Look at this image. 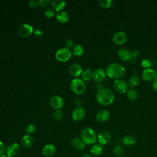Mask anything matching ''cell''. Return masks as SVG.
I'll return each instance as SVG.
<instances>
[{
    "instance_id": "cell-15",
    "label": "cell",
    "mask_w": 157,
    "mask_h": 157,
    "mask_svg": "<svg viewBox=\"0 0 157 157\" xmlns=\"http://www.w3.org/2000/svg\"><path fill=\"white\" fill-rule=\"evenodd\" d=\"M69 72L71 75H72L74 77H77L80 76L82 72L83 69L82 66L78 64V63H72L70 66H69Z\"/></svg>"
},
{
    "instance_id": "cell-40",
    "label": "cell",
    "mask_w": 157,
    "mask_h": 157,
    "mask_svg": "<svg viewBox=\"0 0 157 157\" xmlns=\"http://www.w3.org/2000/svg\"><path fill=\"white\" fill-rule=\"evenodd\" d=\"M74 103L75 105H76V106H77V107H80V105L82 104V101L78 98H77L74 99Z\"/></svg>"
},
{
    "instance_id": "cell-20",
    "label": "cell",
    "mask_w": 157,
    "mask_h": 157,
    "mask_svg": "<svg viewBox=\"0 0 157 157\" xmlns=\"http://www.w3.org/2000/svg\"><path fill=\"white\" fill-rule=\"evenodd\" d=\"M52 8L56 12L62 11L66 6V1L64 0H53L51 1Z\"/></svg>"
},
{
    "instance_id": "cell-14",
    "label": "cell",
    "mask_w": 157,
    "mask_h": 157,
    "mask_svg": "<svg viewBox=\"0 0 157 157\" xmlns=\"http://www.w3.org/2000/svg\"><path fill=\"white\" fill-rule=\"evenodd\" d=\"M117 56L121 61H127L132 58L131 52L128 48H121L117 52Z\"/></svg>"
},
{
    "instance_id": "cell-30",
    "label": "cell",
    "mask_w": 157,
    "mask_h": 157,
    "mask_svg": "<svg viewBox=\"0 0 157 157\" xmlns=\"http://www.w3.org/2000/svg\"><path fill=\"white\" fill-rule=\"evenodd\" d=\"M99 4L101 7L105 9H108L113 6V2L112 0H100Z\"/></svg>"
},
{
    "instance_id": "cell-1",
    "label": "cell",
    "mask_w": 157,
    "mask_h": 157,
    "mask_svg": "<svg viewBox=\"0 0 157 157\" xmlns=\"http://www.w3.org/2000/svg\"><path fill=\"white\" fill-rule=\"evenodd\" d=\"M114 99L115 95L109 88L100 89L96 94V101L102 105H109L113 102Z\"/></svg>"
},
{
    "instance_id": "cell-10",
    "label": "cell",
    "mask_w": 157,
    "mask_h": 157,
    "mask_svg": "<svg viewBox=\"0 0 157 157\" xmlns=\"http://www.w3.org/2000/svg\"><path fill=\"white\" fill-rule=\"evenodd\" d=\"M106 72L102 68H97L93 71L92 79L95 82H101L103 81L106 77Z\"/></svg>"
},
{
    "instance_id": "cell-28",
    "label": "cell",
    "mask_w": 157,
    "mask_h": 157,
    "mask_svg": "<svg viewBox=\"0 0 157 157\" xmlns=\"http://www.w3.org/2000/svg\"><path fill=\"white\" fill-rule=\"evenodd\" d=\"M124 148L121 144H117L113 149V153L115 156H121L124 153Z\"/></svg>"
},
{
    "instance_id": "cell-29",
    "label": "cell",
    "mask_w": 157,
    "mask_h": 157,
    "mask_svg": "<svg viewBox=\"0 0 157 157\" xmlns=\"http://www.w3.org/2000/svg\"><path fill=\"white\" fill-rule=\"evenodd\" d=\"M126 95L129 100L136 101L138 98V92L133 88H130L127 90Z\"/></svg>"
},
{
    "instance_id": "cell-21",
    "label": "cell",
    "mask_w": 157,
    "mask_h": 157,
    "mask_svg": "<svg viewBox=\"0 0 157 157\" xmlns=\"http://www.w3.org/2000/svg\"><path fill=\"white\" fill-rule=\"evenodd\" d=\"M71 144L74 148L79 151H83L86 147V145L83 143L82 139L78 137L73 138L71 140Z\"/></svg>"
},
{
    "instance_id": "cell-26",
    "label": "cell",
    "mask_w": 157,
    "mask_h": 157,
    "mask_svg": "<svg viewBox=\"0 0 157 157\" xmlns=\"http://www.w3.org/2000/svg\"><path fill=\"white\" fill-rule=\"evenodd\" d=\"M81 75L83 81L88 82L92 78L93 71L90 69H86L84 71H83Z\"/></svg>"
},
{
    "instance_id": "cell-35",
    "label": "cell",
    "mask_w": 157,
    "mask_h": 157,
    "mask_svg": "<svg viewBox=\"0 0 157 157\" xmlns=\"http://www.w3.org/2000/svg\"><path fill=\"white\" fill-rule=\"evenodd\" d=\"M74 41L72 39H70V38H68V39H66L64 41V45H65V47L66 48H71V47H73L74 45Z\"/></svg>"
},
{
    "instance_id": "cell-6",
    "label": "cell",
    "mask_w": 157,
    "mask_h": 157,
    "mask_svg": "<svg viewBox=\"0 0 157 157\" xmlns=\"http://www.w3.org/2000/svg\"><path fill=\"white\" fill-rule=\"evenodd\" d=\"M113 87L114 90L120 94L125 93L128 90L127 83L120 78L114 80L113 83Z\"/></svg>"
},
{
    "instance_id": "cell-45",
    "label": "cell",
    "mask_w": 157,
    "mask_h": 157,
    "mask_svg": "<svg viewBox=\"0 0 157 157\" xmlns=\"http://www.w3.org/2000/svg\"><path fill=\"white\" fill-rule=\"evenodd\" d=\"M120 157H128V156H123V155H122V156H120Z\"/></svg>"
},
{
    "instance_id": "cell-19",
    "label": "cell",
    "mask_w": 157,
    "mask_h": 157,
    "mask_svg": "<svg viewBox=\"0 0 157 157\" xmlns=\"http://www.w3.org/2000/svg\"><path fill=\"white\" fill-rule=\"evenodd\" d=\"M34 143V139L31 135L26 134L22 137L21 139V144L25 148H31Z\"/></svg>"
},
{
    "instance_id": "cell-33",
    "label": "cell",
    "mask_w": 157,
    "mask_h": 157,
    "mask_svg": "<svg viewBox=\"0 0 157 157\" xmlns=\"http://www.w3.org/2000/svg\"><path fill=\"white\" fill-rule=\"evenodd\" d=\"M55 15V10L53 9H47L45 11H44V15L45 17L48 18H50L52 17H53Z\"/></svg>"
},
{
    "instance_id": "cell-7",
    "label": "cell",
    "mask_w": 157,
    "mask_h": 157,
    "mask_svg": "<svg viewBox=\"0 0 157 157\" xmlns=\"http://www.w3.org/2000/svg\"><path fill=\"white\" fill-rule=\"evenodd\" d=\"M112 139V136L108 131H102L97 136V140L99 144L102 145H107L110 142Z\"/></svg>"
},
{
    "instance_id": "cell-24",
    "label": "cell",
    "mask_w": 157,
    "mask_h": 157,
    "mask_svg": "<svg viewBox=\"0 0 157 157\" xmlns=\"http://www.w3.org/2000/svg\"><path fill=\"white\" fill-rule=\"evenodd\" d=\"M56 18L61 23H65L69 20V15L67 12L64 11H60L57 12L56 15Z\"/></svg>"
},
{
    "instance_id": "cell-31",
    "label": "cell",
    "mask_w": 157,
    "mask_h": 157,
    "mask_svg": "<svg viewBox=\"0 0 157 157\" xmlns=\"http://www.w3.org/2000/svg\"><path fill=\"white\" fill-rule=\"evenodd\" d=\"M36 127L33 124H28L25 128V131L27 133V134H29V135L33 134L36 131Z\"/></svg>"
},
{
    "instance_id": "cell-9",
    "label": "cell",
    "mask_w": 157,
    "mask_h": 157,
    "mask_svg": "<svg viewBox=\"0 0 157 157\" xmlns=\"http://www.w3.org/2000/svg\"><path fill=\"white\" fill-rule=\"evenodd\" d=\"M33 32V27L28 23H25L20 26L18 29V34L23 37L29 36Z\"/></svg>"
},
{
    "instance_id": "cell-34",
    "label": "cell",
    "mask_w": 157,
    "mask_h": 157,
    "mask_svg": "<svg viewBox=\"0 0 157 157\" xmlns=\"http://www.w3.org/2000/svg\"><path fill=\"white\" fill-rule=\"evenodd\" d=\"M53 118L56 120H60L63 118V113L60 110H56L53 113Z\"/></svg>"
},
{
    "instance_id": "cell-17",
    "label": "cell",
    "mask_w": 157,
    "mask_h": 157,
    "mask_svg": "<svg viewBox=\"0 0 157 157\" xmlns=\"http://www.w3.org/2000/svg\"><path fill=\"white\" fill-rule=\"evenodd\" d=\"M110 117V113L109 111L106 110H101L97 112L96 115V120L99 123H104L107 121Z\"/></svg>"
},
{
    "instance_id": "cell-4",
    "label": "cell",
    "mask_w": 157,
    "mask_h": 157,
    "mask_svg": "<svg viewBox=\"0 0 157 157\" xmlns=\"http://www.w3.org/2000/svg\"><path fill=\"white\" fill-rule=\"evenodd\" d=\"M71 90L76 94H82L85 90V85L84 82L80 78L73 79L70 83Z\"/></svg>"
},
{
    "instance_id": "cell-44",
    "label": "cell",
    "mask_w": 157,
    "mask_h": 157,
    "mask_svg": "<svg viewBox=\"0 0 157 157\" xmlns=\"http://www.w3.org/2000/svg\"><path fill=\"white\" fill-rule=\"evenodd\" d=\"M0 157H7V156L6 154H2V155H0Z\"/></svg>"
},
{
    "instance_id": "cell-32",
    "label": "cell",
    "mask_w": 157,
    "mask_h": 157,
    "mask_svg": "<svg viewBox=\"0 0 157 157\" xmlns=\"http://www.w3.org/2000/svg\"><path fill=\"white\" fill-rule=\"evenodd\" d=\"M140 65L145 69H149L151 65V62L149 59L144 58L143 60H142V61L140 63Z\"/></svg>"
},
{
    "instance_id": "cell-25",
    "label": "cell",
    "mask_w": 157,
    "mask_h": 157,
    "mask_svg": "<svg viewBox=\"0 0 157 157\" xmlns=\"http://www.w3.org/2000/svg\"><path fill=\"white\" fill-rule=\"evenodd\" d=\"M72 53L75 56H81L84 53V48L81 45H79V44L75 45L72 48Z\"/></svg>"
},
{
    "instance_id": "cell-5",
    "label": "cell",
    "mask_w": 157,
    "mask_h": 157,
    "mask_svg": "<svg viewBox=\"0 0 157 157\" xmlns=\"http://www.w3.org/2000/svg\"><path fill=\"white\" fill-rule=\"evenodd\" d=\"M72 56V52L69 48L64 47L58 49L55 53V58L61 62L68 61Z\"/></svg>"
},
{
    "instance_id": "cell-37",
    "label": "cell",
    "mask_w": 157,
    "mask_h": 157,
    "mask_svg": "<svg viewBox=\"0 0 157 157\" xmlns=\"http://www.w3.org/2000/svg\"><path fill=\"white\" fill-rule=\"evenodd\" d=\"M34 35L35 37H36L37 38H40V37H41L42 36L43 33H42V31L40 29H36L34 31Z\"/></svg>"
},
{
    "instance_id": "cell-38",
    "label": "cell",
    "mask_w": 157,
    "mask_h": 157,
    "mask_svg": "<svg viewBox=\"0 0 157 157\" xmlns=\"http://www.w3.org/2000/svg\"><path fill=\"white\" fill-rule=\"evenodd\" d=\"M39 5L38 4V2L35 1V0H31L28 3V6L31 7V8H34V7H36V6H37Z\"/></svg>"
},
{
    "instance_id": "cell-8",
    "label": "cell",
    "mask_w": 157,
    "mask_h": 157,
    "mask_svg": "<svg viewBox=\"0 0 157 157\" xmlns=\"http://www.w3.org/2000/svg\"><path fill=\"white\" fill-rule=\"evenodd\" d=\"M49 103L50 106L56 110H60L63 107L64 105V101L61 97L58 95H53L50 98Z\"/></svg>"
},
{
    "instance_id": "cell-2",
    "label": "cell",
    "mask_w": 157,
    "mask_h": 157,
    "mask_svg": "<svg viewBox=\"0 0 157 157\" xmlns=\"http://www.w3.org/2000/svg\"><path fill=\"white\" fill-rule=\"evenodd\" d=\"M105 72L110 78L115 80L120 79L125 73V67L120 63H112L107 66Z\"/></svg>"
},
{
    "instance_id": "cell-3",
    "label": "cell",
    "mask_w": 157,
    "mask_h": 157,
    "mask_svg": "<svg viewBox=\"0 0 157 157\" xmlns=\"http://www.w3.org/2000/svg\"><path fill=\"white\" fill-rule=\"evenodd\" d=\"M97 136L93 129L86 127L82 129L80 139L85 145H93L97 141Z\"/></svg>"
},
{
    "instance_id": "cell-22",
    "label": "cell",
    "mask_w": 157,
    "mask_h": 157,
    "mask_svg": "<svg viewBox=\"0 0 157 157\" xmlns=\"http://www.w3.org/2000/svg\"><path fill=\"white\" fill-rule=\"evenodd\" d=\"M103 151V146L100 144H94L90 148V153L93 156H99Z\"/></svg>"
},
{
    "instance_id": "cell-39",
    "label": "cell",
    "mask_w": 157,
    "mask_h": 157,
    "mask_svg": "<svg viewBox=\"0 0 157 157\" xmlns=\"http://www.w3.org/2000/svg\"><path fill=\"white\" fill-rule=\"evenodd\" d=\"M6 150V147L4 144V143L1 141H0V155L4 154Z\"/></svg>"
},
{
    "instance_id": "cell-13",
    "label": "cell",
    "mask_w": 157,
    "mask_h": 157,
    "mask_svg": "<svg viewBox=\"0 0 157 157\" xmlns=\"http://www.w3.org/2000/svg\"><path fill=\"white\" fill-rule=\"evenodd\" d=\"M85 116V110L82 107H76L72 113V118L75 121L82 120Z\"/></svg>"
},
{
    "instance_id": "cell-36",
    "label": "cell",
    "mask_w": 157,
    "mask_h": 157,
    "mask_svg": "<svg viewBox=\"0 0 157 157\" xmlns=\"http://www.w3.org/2000/svg\"><path fill=\"white\" fill-rule=\"evenodd\" d=\"M50 3V1L49 0H40L38 1V4L39 6L40 7H47L48 4Z\"/></svg>"
},
{
    "instance_id": "cell-11",
    "label": "cell",
    "mask_w": 157,
    "mask_h": 157,
    "mask_svg": "<svg viewBox=\"0 0 157 157\" xmlns=\"http://www.w3.org/2000/svg\"><path fill=\"white\" fill-rule=\"evenodd\" d=\"M20 149V145L17 143H12L9 145L5 150V153L7 157H13L19 152Z\"/></svg>"
},
{
    "instance_id": "cell-43",
    "label": "cell",
    "mask_w": 157,
    "mask_h": 157,
    "mask_svg": "<svg viewBox=\"0 0 157 157\" xmlns=\"http://www.w3.org/2000/svg\"><path fill=\"white\" fill-rule=\"evenodd\" d=\"M82 157H91V156L88 153H85V154L83 155V156Z\"/></svg>"
},
{
    "instance_id": "cell-18",
    "label": "cell",
    "mask_w": 157,
    "mask_h": 157,
    "mask_svg": "<svg viewBox=\"0 0 157 157\" xmlns=\"http://www.w3.org/2000/svg\"><path fill=\"white\" fill-rule=\"evenodd\" d=\"M56 152V147L52 144L45 145L42 149V154L45 156H52Z\"/></svg>"
},
{
    "instance_id": "cell-12",
    "label": "cell",
    "mask_w": 157,
    "mask_h": 157,
    "mask_svg": "<svg viewBox=\"0 0 157 157\" xmlns=\"http://www.w3.org/2000/svg\"><path fill=\"white\" fill-rule=\"evenodd\" d=\"M128 35L124 31H119L113 36V41L117 45H123L126 42Z\"/></svg>"
},
{
    "instance_id": "cell-23",
    "label": "cell",
    "mask_w": 157,
    "mask_h": 157,
    "mask_svg": "<svg viewBox=\"0 0 157 157\" xmlns=\"http://www.w3.org/2000/svg\"><path fill=\"white\" fill-rule=\"evenodd\" d=\"M122 143L124 145L127 147L133 146L136 143V138L131 134L125 135L122 139Z\"/></svg>"
},
{
    "instance_id": "cell-42",
    "label": "cell",
    "mask_w": 157,
    "mask_h": 157,
    "mask_svg": "<svg viewBox=\"0 0 157 157\" xmlns=\"http://www.w3.org/2000/svg\"><path fill=\"white\" fill-rule=\"evenodd\" d=\"M138 56V52L136 50H134L131 52V56L132 58H136Z\"/></svg>"
},
{
    "instance_id": "cell-16",
    "label": "cell",
    "mask_w": 157,
    "mask_h": 157,
    "mask_svg": "<svg viewBox=\"0 0 157 157\" xmlns=\"http://www.w3.org/2000/svg\"><path fill=\"white\" fill-rule=\"evenodd\" d=\"M155 74H156V72L153 69L149 68V69H144L143 71L141 77L144 81L149 82L154 80Z\"/></svg>"
},
{
    "instance_id": "cell-27",
    "label": "cell",
    "mask_w": 157,
    "mask_h": 157,
    "mask_svg": "<svg viewBox=\"0 0 157 157\" xmlns=\"http://www.w3.org/2000/svg\"><path fill=\"white\" fill-rule=\"evenodd\" d=\"M139 78L137 75H132L129 78V80H128V86L131 88H134L135 87H136L139 83Z\"/></svg>"
},
{
    "instance_id": "cell-41",
    "label": "cell",
    "mask_w": 157,
    "mask_h": 157,
    "mask_svg": "<svg viewBox=\"0 0 157 157\" xmlns=\"http://www.w3.org/2000/svg\"><path fill=\"white\" fill-rule=\"evenodd\" d=\"M152 88L153 89L157 91V80H155L152 83Z\"/></svg>"
}]
</instances>
